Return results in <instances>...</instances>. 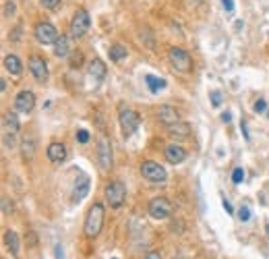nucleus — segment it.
Wrapping results in <instances>:
<instances>
[{
	"label": "nucleus",
	"instance_id": "e433bc0d",
	"mask_svg": "<svg viewBox=\"0 0 269 259\" xmlns=\"http://www.w3.org/2000/svg\"><path fill=\"white\" fill-rule=\"evenodd\" d=\"M224 207H226V212H230V214H232V205H230L228 201H224Z\"/></svg>",
	"mask_w": 269,
	"mask_h": 259
},
{
	"label": "nucleus",
	"instance_id": "6ab92c4d",
	"mask_svg": "<svg viewBox=\"0 0 269 259\" xmlns=\"http://www.w3.org/2000/svg\"><path fill=\"white\" fill-rule=\"evenodd\" d=\"M5 243H7V247H9L13 257H19V236H17L15 230H7L5 232Z\"/></svg>",
	"mask_w": 269,
	"mask_h": 259
},
{
	"label": "nucleus",
	"instance_id": "412c9836",
	"mask_svg": "<svg viewBox=\"0 0 269 259\" xmlns=\"http://www.w3.org/2000/svg\"><path fill=\"white\" fill-rule=\"evenodd\" d=\"M5 68H7L11 75H19V73H21V60L17 58L15 54H9V56L5 58Z\"/></svg>",
	"mask_w": 269,
	"mask_h": 259
},
{
	"label": "nucleus",
	"instance_id": "72a5a7b5",
	"mask_svg": "<svg viewBox=\"0 0 269 259\" xmlns=\"http://www.w3.org/2000/svg\"><path fill=\"white\" fill-rule=\"evenodd\" d=\"M145 259H162V255L154 251V253H147V255H145Z\"/></svg>",
	"mask_w": 269,
	"mask_h": 259
},
{
	"label": "nucleus",
	"instance_id": "f8f14e48",
	"mask_svg": "<svg viewBox=\"0 0 269 259\" xmlns=\"http://www.w3.org/2000/svg\"><path fill=\"white\" fill-rule=\"evenodd\" d=\"M33 106H36V96H33L31 92L23 90V92L17 94V98H15V108L19 110V112L27 114V112L33 110Z\"/></svg>",
	"mask_w": 269,
	"mask_h": 259
},
{
	"label": "nucleus",
	"instance_id": "20e7f679",
	"mask_svg": "<svg viewBox=\"0 0 269 259\" xmlns=\"http://www.w3.org/2000/svg\"><path fill=\"white\" fill-rule=\"evenodd\" d=\"M106 199H108L110 207H120L124 203V199H126V187H124V183H120V181L110 183L106 187Z\"/></svg>",
	"mask_w": 269,
	"mask_h": 259
},
{
	"label": "nucleus",
	"instance_id": "1a4fd4ad",
	"mask_svg": "<svg viewBox=\"0 0 269 259\" xmlns=\"http://www.w3.org/2000/svg\"><path fill=\"white\" fill-rule=\"evenodd\" d=\"M97 162L102 170H108L112 166V145L106 135H102L97 141Z\"/></svg>",
	"mask_w": 269,
	"mask_h": 259
},
{
	"label": "nucleus",
	"instance_id": "f704fd0d",
	"mask_svg": "<svg viewBox=\"0 0 269 259\" xmlns=\"http://www.w3.org/2000/svg\"><path fill=\"white\" fill-rule=\"evenodd\" d=\"M222 120H224V123H230V120H232L230 112H224V114H222Z\"/></svg>",
	"mask_w": 269,
	"mask_h": 259
},
{
	"label": "nucleus",
	"instance_id": "4c0bfd02",
	"mask_svg": "<svg viewBox=\"0 0 269 259\" xmlns=\"http://www.w3.org/2000/svg\"><path fill=\"white\" fill-rule=\"evenodd\" d=\"M265 230H267V234H269V224H267V226H265Z\"/></svg>",
	"mask_w": 269,
	"mask_h": 259
},
{
	"label": "nucleus",
	"instance_id": "7ed1b4c3",
	"mask_svg": "<svg viewBox=\"0 0 269 259\" xmlns=\"http://www.w3.org/2000/svg\"><path fill=\"white\" fill-rule=\"evenodd\" d=\"M89 25H91V19H89V15L85 9H79L75 15H73V19H71V36L77 40V38H83L85 33L89 31Z\"/></svg>",
	"mask_w": 269,
	"mask_h": 259
},
{
	"label": "nucleus",
	"instance_id": "ddd939ff",
	"mask_svg": "<svg viewBox=\"0 0 269 259\" xmlns=\"http://www.w3.org/2000/svg\"><path fill=\"white\" fill-rule=\"evenodd\" d=\"M168 135L172 137V139H187L191 135V125L189 123H174V125H168Z\"/></svg>",
	"mask_w": 269,
	"mask_h": 259
},
{
	"label": "nucleus",
	"instance_id": "bb28decb",
	"mask_svg": "<svg viewBox=\"0 0 269 259\" xmlns=\"http://www.w3.org/2000/svg\"><path fill=\"white\" fill-rule=\"evenodd\" d=\"M253 110H255L257 114L265 112V110H267V102H265V100H257V102H255V106H253Z\"/></svg>",
	"mask_w": 269,
	"mask_h": 259
},
{
	"label": "nucleus",
	"instance_id": "5701e85b",
	"mask_svg": "<svg viewBox=\"0 0 269 259\" xmlns=\"http://www.w3.org/2000/svg\"><path fill=\"white\" fill-rule=\"evenodd\" d=\"M21 147H23V158L31 160L33 158V149H36V139H33L31 135H27L23 139V143H21Z\"/></svg>",
	"mask_w": 269,
	"mask_h": 259
},
{
	"label": "nucleus",
	"instance_id": "dca6fc26",
	"mask_svg": "<svg viewBox=\"0 0 269 259\" xmlns=\"http://www.w3.org/2000/svg\"><path fill=\"white\" fill-rule=\"evenodd\" d=\"M187 158V151H184L180 145H168L166 147V160L170 164H180Z\"/></svg>",
	"mask_w": 269,
	"mask_h": 259
},
{
	"label": "nucleus",
	"instance_id": "39448f33",
	"mask_svg": "<svg viewBox=\"0 0 269 259\" xmlns=\"http://www.w3.org/2000/svg\"><path fill=\"white\" fill-rule=\"evenodd\" d=\"M36 40L40 42V44H44V46H48V44H56V40L60 38L58 36V29L52 25V23H48V21H44V23H38L36 25Z\"/></svg>",
	"mask_w": 269,
	"mask_h": 259
},
{
	"label": "nucleus",
	"instance_id": "4468645a",
	"mask_svg": "<svg viewBox=\"0 0 269 259\" xmlns=\"http://www.w3.org/2000/svg\"><path fill=\"white\" fill-rule=\"evenodd\" d=\"M46 153H48L50 162H54V164H60V162L66 160V147L62 143H50Z\"/></svg>",
	"mask_w": 269,
	"mask_h": 259
},
{
	"label": "nucleus",
	"instance_id": "473e14b6",
	"mask_svg": "<svg viewBox=\"0 0 269 259\" xmlns=\"http://www.w3.org/2000/svg\"><path fill=\"white\" fill-rule=\"evenodd\" d=\"M9 212H11V207H9V199L5 197V199H3V214H9Z\"/></svg>",
	"mask_w": 269,
	"mask_h": 259
},
{
	"label": "nucleus",
	"instance_id": "7c9ffc66",
	"mask_svg": "<svg viewBox=\"0 0 269 259\" xmlns=\"http://www.w3.org/2000/svg\"><path fill=\"white\" fill-rule=\"evenodd\" d=\"M222 7L226 13H232L234 11V0H222Z\"/></svg>",
	"mask_w": 269,
	"mask_h": 259
},
{
	"label": "nucleus",
	"instance_id": "cd10ccee",
	"mask_svg": "<svg viewBox=\"0 0 269 259\" xmlns=\"http://www.w3.org/2000/svg\"><path fill=\"white\" fill-rule=\"evenodd\" d=\"M77 141H79V143H87V141H89V133H87L85 129H81V131L77 133Z\"/></svg>",
	"mask_w": 269,
	"mask_h": 259
},
{
	"label": "nucleus",
	"instance_id": "a211bd4d",
	"mask_svg": "<svg viewBox=\"0 0 269 259\" xmlns=\"http://www.w3.org/2000/svg\"><path fill=\"white\" fill-rule=\"evenodd\" d=\"M89 77H91L93 81H102V79L106 77V64L99 60V58H93V60L89 62Z\"/></svg>",
	"mask_w": 269,
	"mask_h": 259
},
{
	"label": "nucleus",
	"instance_id": "6e6552de",
	"mask_svg": "<svg viewBox=\"0 0 269 259\" xmlns=\"http://www.w3.org/2000/svg\"><path fill=\"white\" fill-rule=\"evenodd\" d=\"M172 214V203L168 201L166 197H156V199H151L149 203V216L151 218H156V220H164Z\"/></svg>",
	"mask_w": 269,
	"mask_h": 259
},
{
	"label": "nucleus",
	"instance_id": "f3484780",
	"mask_svg": "<svg viewBox=\"0 0 269 259\" xmlns=\"http://www.w3.org/2000/svg\"><path fill=\"white\" fill-rule=\"evenodd\" d=\"M158 118L168 127V125L178 123V112H176L172 106H160V110H158Z\"/></svg>",
	"mask_w": 269,
	"mask_h": 259
},
{
	"label": "nucleus",
	"instance_id": "9d476101",
	"mask_svg": "<svg viewBox=\"0 0 269 259\" xmlns=\"http://www.w3.org/2000/svg\"><path fill=\"white\" fill-rule=\"evenodd\" d=\"M21 125H19V118H17L15 112H7L3 116V133H5V143L9 145V141L13 143V139L17 137V133H19Z\"/></svg>",
	"mask_w": 269,
	"mask_h": 259
},
{
	"label": "nucleus",
	"instance_id": "2eb2a0df",
	"mask_svg": "<svg viewBox=\"0 0 269 259\" xmlns=\"http://www.w3.org/2000/svg\"><path fill=\"white\" fill-rule=\"evenodd\" d=\"M87 193H89V179L87 177H81L79 181H77V185H75V189H73V201L77 203V201H83L87 197Z\"/></svg>",
	"mask_w": 269,
	"mask_h": 259
},
{
	"label": "nucleus",
	"instance_id": "b1692460",
	"mask_svg": "<svg viewBox=\"0 0 269 259\" xmlns=\"http://www.w3.org/2000/svg\"><path fill=\"white\" fill-rule=\"evenodd\" d=\"M110 58L114 60V62H120L122 58H126V48L124 46H120V44H114V46H110Z\"/></svg>",
	"mask_w": 269,
	"mask_h": 259
},
{
	"label": "nucleus",
	"instance_id": "c756f323",
	"mask_svg": "<svg viewBox=\"0 0 269 259\" xmlns=\"http://www.w3.org/2000/svg\"><path fill=\"white\" fill-rule=\"evenodd\" d=\"M42 5H44L46 9H56V7L60 5V0H42Z\"/></svg>",
	"mask_w": 269,
	"mask_h": 259
},
{
	"label": "nucleus",
	"instance_id": "c9c22d12",
	"mask_svg": "<svg viewBox=\"0 0 269 259\" xmlns=\"http://www.w3.org/2000/svg\"><path fill=\"white\" fill-rule=\"evenodd\" d=\"M56 257H58V259H62V247H60V245L56 247Z\"/></svg>",
	"mask_w": 269,
	"mask_h": 259
},
{
	"label": "nucleus",
	"instance_id": "c85d7f7f",
	"mask_svg": "<svg viewBox=\"0 0 269 259\" xmlns=\"http://www.w3.org/2000/svg\"><path fill=\"white\" fill-rule=\"evenodd\" d=\"M211 104H213V106H220V104H222V94L220 92H211Z\"/></svg>",
	"mask_w": 269,
	"mask_h": 259
},
{
	"label": "nucleus",
	"instance_id": "58836bf2",
	"mask_svg": "<svg viewBox=\"0 0 269 259\" xmlns=\"http://www.w3.org/2000/svg\"><path fill=\"white\" fill-rule=\"evenodd\" d=\"M267 118H269V110H267Z\"/></svg>",
	"mask_w": 269,
	"mask_h": 259
},
{
	"label": "nucleus",
	"instance_id": "2f4dec72",
	"mask_svg": "<svg viewBox=\"0 0 269 259\" xmlns=\"http://www.w3.org/2000/svg\"><path fill=\"white\" fill-rule=\"evenodd\" d=\"M13 11H15V5H13V3H7V5H5V17H11Z\"/></svg>",
	"mask_w": 269,
	"mask_h": 259
},
{
	"label": "nucleus",
	"instance_id": "f03ea898",
	"mask_svg": "<svg viewBox=\"0 0 269 259\" xmlns=\"http://www.w3.org/2000/svg\"><path fill=\"white\" fill-rule=\"evenodd\" d=\"M168 58H170V62H172V66L176 68V71H180V73H189L191 68H193V58H191V54L187 50H182V48H170L168 50Z\"/></svg>",
	"mask_w": 269,
	"mask_h": 259
},
{
	"label": "nucleus",
	"instance_id": "393cba45",
	"mask_svg": "<svg viewBox=\"0 0 269 259\" xmlns=\"http://www.w3.org/2000/svg\"><path fill=\"white\" fill-rule=\"evenodd\" d=\"M232 181L236 183V185H240V183L244 181V170H242V168H236V170H234V172H232Z\"/></svg>",
	"mask_w": 269,
	"mask_h": 259
},
{
	"label": "nucleus",
	"instance_id": "f257e3e1",
	"mask_svg": "<svg viewBox=\"0 0 269 259\" xmlns=\"http://www.w3.org/2000/svg\"><path fill=\"white\" fill-rule=\"evenodd\" d=\"M102 226H104V205L102 203H93L87 218H85V234L89 238H93V236L99 234Z\"/></svg>",
	"mask_w": 269,
	"mask_h": 259
},
{
	"label": "nucleus",
	"instance_id": "0eeeda50",
	"mask_svg": "<svg viewBox=\"0 0 269 259\" xmlns=\"http://www.w3.org/2000/svg\"><path fill=\"white\" fill-rule=\"evenodd\" d=\"M141 125V116L134 112V110H120V127H122V133L124 137H130L134 131L139 129Z\"/></svg>",
	"mask_w": 269,
	"mask_h": 259
},
{
	"label": "nucleus",
	"instance_id": "423d86ee",
	"mask_svg": "<svg viewBox=\"0 0 269 259\" xmlns=\"http://www.w3.org/2000/svg\"><path fill=\"white\" fill-rule=\"evenodd\" d=\"M141 175H143V179H147L151 183H164L166 177H168L164 166H160L158 162H151V160L141 164Z\"/></svg>",
	"mask_w": 269,
	"mask_h": 259
},
{
	"label": "nucleus",
	"instance_id": "9b49d317",
	"mask_svg": "<svg viewBox=\"0 0 269 259\" xmlns=\"http://www.w3.org/2000/svg\"><path fill=\"white\" fill-rule=\"evenodd\" d=\"M29 71H31V75L36 77L40 83H44V81L48 79V64H46V60H44L42 56H36V54H33V56L29 58Z\"/></svg>",
	"mask_w": 269,
	"mask_h": 259
},
{
	"label": "nucleus",
	"instance_id": "aec40b11",
	"mask_svg": "<svg viewBox=\"0 0 269 259\" xmlns=\"http://www.w3.org/2000/svg\"><path fill=\"white\" fill-rule=\"evenodd\" d=\"M145 83H147V88H149L151 94H158V92H162L166 88V81L162 77H156V75H147Z\"/></svg>",
	"mask_w": 269,
	"mask_h": 259
},
{
	"label": "nucleus",
	"instance_id": "a878e982",
	"mask_svg": "<svg viewBox=\"0 0 269 259\" xmlns=\"http://www.w3.org/2000/svg\"><path fill=\"white\" fill-rule=\"evenodd\" d=\"M238 218L242 220V222H248V218H250V207L248 205H242L240 210H238Z\"/></svg>",
	"mask_w": 269,
	"mask_h": 259
},
{
	"label": "nucleus",
	"instance_id": "4be33fe9",
	"mask_svg": "<svg viewBox=\"0 0 269 259\" xmlns=\"http://www.w3.org/2000/svg\"><path fill=\"white\" fill-rule=\"evenodd\" d=\"M54 54H56L58 58H64L66 54H69V38L60 36V38L56 40V44H54Z\"/></svg>",
	"mask_w": 269,
	"mask_h": 259
}]
</instances>
